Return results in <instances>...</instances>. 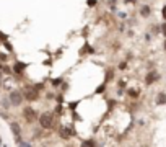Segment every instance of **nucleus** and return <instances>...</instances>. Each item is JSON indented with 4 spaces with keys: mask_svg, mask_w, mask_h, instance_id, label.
<instances>
[{
    "mask_svg": "<svg viewBox=\"0 0 166 147\" xmlns=\"http://www.w3.org/2000/svg\"><path fill=\"white\" fill-rule=\"evenodd\" d=\"M39 124L44 129H51L52 124H54V115L52 113H42L39 116Z\"/></svg>",
    "mask_w": 166,
    "mask_h": 147,
    "instance_id": "1",
    "label": "nucleus"
},
{
    "mask_svg": "<svg viewBox=\"0 0 166 147\" xmlns=\"http://www.w3.org/2000/svg\"><path fill=\"white\" fill-rule=\"evenodd\" d=\"M39 90H37L36 87H26L25 88V98L28 101H34V100H37V93Z\"/></svg>",
    "mask_w": 166,
    "mask_h": 147,
    "instance_id": "2",
    "label": "nucleus"
},
{
    "mask_svg": "<svg viewBox=\"0 0 166 147\" xmlns=\"http://www.w3.org/2000/svg\"><path fill=\"white\" fill-rule=\"evenodd\" d=\"M21 101H23V93H20V92H12L10 93V103L13 106H18V105H21Z\"/></svg>",
    "mask_w": 166,
    "mask_h": 147,
    "instance_id": "3",
    "label": "nucleus"
},
{
    "mask_svg": "<svg viewBox=\"0 0 166 147\" xmlns=\"http://www.w3.org/2000/svg\"><path fill=\"white\" fill-rule=\"evenodd\" d=\"M23 116H25V118H26V121H30V123H31V121H34L36 118H37V116H36V111L33 110L31 106H26L25 110H23Z\"/></svg>",
    "mask_w": 166,
    "mask_h": 147,
    "instance_id": "4",
    "label": "nucleus"
},
{
    "mask_svg": "<svg viewBox=\"0 0 166 147\" xmlns=\"http://www.w3.org/2000/svg\"><path fill=\"white\" fill-rule=\"evenodd\" d=\"M139 13H140V17H142V18H148V17L151 15V7H150V5H147V3H143V5L140 7Z\"/></svg>",
    "mask_w": 166,
    "mask_h": 147,
    "instance_id": "5",
    "label": "nucleus"
},
{
    "mask_svg": "<svg viewBox=\"0 0 166 147\" xmlns=\"http://www.w3.org/2000/svg\"><path fill=\"white\" fill-rule=\"evenodd\" d=\"M158 79H160L158 72H150V74H147V77H145V83L147 85H151V83H155Z\"/></svg>",
    "mask_w": 166,
    "mask_h": 147,
    "instance_id": "6",
    "label": "nucleus"
},
{
    "mask_svg": "<svg viewBox=\"0 0 166 147\" xmlns=\"http://www.w3.org/2000/svg\"><path fill=\"white\" fill-rule=\"evenodd\" d=\"M25 69H26V64H25V62H16L15 67H13V70H15L16 74H21Z\"/></svg>",
    "mask_w": 166,
    "mask_h": 147,
    "instance_id": "7",
    "label": "nucleus"
},
{
    "mask_svg": "<svg viewBox=\"0 0 166 147\" xmlns=\"http://www.w3.org/2000/svg\"><path fill=\"white\" fill-rule=\"evenodd\" d=\"M156 103H158V105H164V103H166V93L164 92H161V93L156 95Z\"/></svg>",
    "mask_w": 166,
    "mask_h": 147,
    "instance_id": "8",
    "label": "nucleus"
},
{
    "mask_svg": "<svg viewBox=\"0 0 166 147\" xmlns=\"http://www.w3.org/2000/svg\"><path fill=\"white\" fill-rule=\"evenodd\" d=\"M82 147H98V145H96V141L88 139V141H83L82 142Z\"/></svg>",
    "mask_w": 166,
    "mask_h": 147,
    "instance_id": "9",
    "label": "nucleus"
},
{
    "mask_svg": "<svg viewBox=\"0 0 166 147\" xmlns=\"http://www.w3.org/2000/svg\"><path fill=\"white\" fill-rule=\"evenodd\" d=\"M12 131H13V134H15L16 137L20 136V126H18L16 123H12ZM18 139H20V137H18Z\"/></svg>",
    "mask_w": 166,
    "mask_h": 147,
    "instance_id": "10",
    "label": "nucleus"
},
{
    "mask_svg": "<svg viewBox=\"0 0 166 147\" xmlns=\"http://www.w3.org/2000/svg\"><path fill=\"white\" fill-rule=\"evenodd\" d=\"M60 136H62V137H65V139H67V137L70 136V131L67 129V127H62V129H60Z\"/></svg>",
    "mask_w": 166,
    "mask_h": 147,
    "instance_id": "11",
    "label": "nucleus"
},
{
    "mask_svg": "<svg viewBox=\"0 0 166 147\" xmlns=\"http://www.w3.org/2000/svg\"><path fill=\"white\" fill-rule=\"evenodd\" d=\"M161 35L166 38V21H164V23H161Z\"/></svg>",
    "mask_w": 166,
    "mask_h": 147,
    "instance_id": "12",
    "label": "nucleus"
},
{
    "mask_svg": "<svg viewBox=\"0 0 166 147\" xmlns=\"http://www.w3.org/2000/svg\"><path fill=\"white\" fill-rule=\"evenodd\" d=\"M98 3V0H87V5L88 7H94Z\"/></svg>",
    "mask_w": 166,
    "mask_h": 147,
    "instance_id": "13",
    "label": "nucleus"
},
{
    "mask_svg": "<svg viewBox=\"0 0 166 147\" xmlns=\"http://www.w3.org/2000/svg\"><path fill=\"white\" fill-rule=\"evenodd\" d=\"M16 142H18V145H20V147H31L30 144H26V142H23V141H20V139H18Z\"/></svg>",
    "mask_w": 166,
    "mask_h": 147,
    "instance_id": "14",
    "label": "nucleus"
},
{
    "mask_svg": "<svg viewBox=\"0 0 166 147\" xmlns=\"http://www.w3.org/2000/svg\"><path fill=\"white\" fill-rule=\"evenodd\" d=\"M161 17H163V20L166 21V5H163V8H161Z\"/></svg>",
    "mask_w": 166,
    "mask_h": 147,
    "instance_id": "15",
    "label": "nucleus"
},
{
    "mask_svg": "<svg viewBox=\"0 0 166 147\" xmlns=\"http://www.w3.org/2000/svg\"><path fill=\"white\" fill-rule=\"evenodd\" d=\"M104 87H106V85H99V87H98V90H96V93H101V92H104Z\"/></svg>",
    "mask_w": 166,
    "mask_h": 147,
    "instance_id": "16",
    "label": "nucleus"
},
{
    "mask_svg": "<svg viewBox=\"0 0 166 147\" xmlns=\"http://www.w3.org/2000/svg\"><path fill=\"white\" fill-rule=\"evenodd\" d=\"M5 46H7L8 51H12V44H10V42H5Z\"/></svg>",
    "mask_w": 166,
    "mask_h": 147,
    "instance_id": "17",
    "label": "nucleus"
},
{
    "mask_svg": "<svg viewBox=\"0 0 166 147\" xmlns=\"http://www.w3.org/2000/svg\"><path fill=\"white\" fill-rule=\"evenodd\" d=\"M124 2H125V3H129V2H130V3H134L135 0H124Z\"/></svg>",
    "mask_w": 166,
    "mask_h": 147,
    "instance_id": "18",
    "label": "nucleus"
},
{
    "mask_svg": "<svg viewBox=\"0 0 166 147\" xmlns=\"http://www.w3.org/2000/svg\"><path fill=\"white\" fill-rule=\"evenodd\" d=\"M0 38H2V39H5L7 36H5V35H2V33H0Z\"/></svg>",
    "mask_w": 166,
    "mask_h": 147,
    "instance_id": "19",
    "label": "nucleus"
},
{
    "mask_svg": "<svg viewBox=\"0 0 166 147\" xmlns=\"http://www.w3.org/2000/svg\"><path fill=\"white\" fill-rule=\"evenodd\" d=\"M163 47H164V51H166V38H164V42H163Z\"/></svg>",
    "mask_w": 166,
    "mask_h": 147,
    "instance_id": "20",
    "label": "nucleus"
}]
</instances>
